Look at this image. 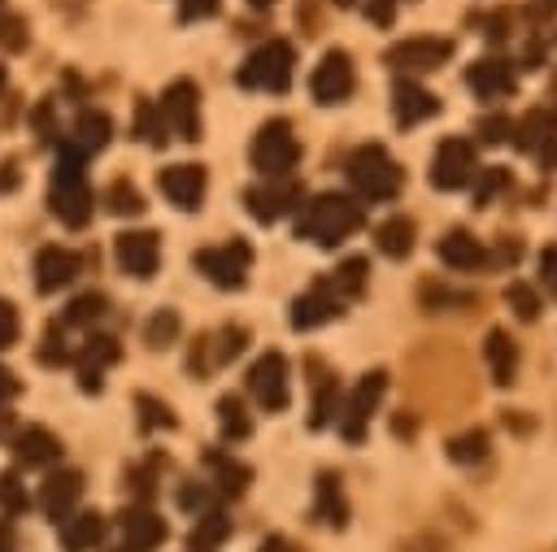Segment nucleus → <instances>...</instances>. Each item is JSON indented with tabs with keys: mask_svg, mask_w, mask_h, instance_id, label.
I'll return each instance as SVG.
<instances>
[{
	"mask_svg": "<svg viewBox=\"0 0 557 552\" xmlns=\"http://www.w3.org/2000/svg\"><path fill=\"white\" fill-rule=\"evenodd\" d=\"M361 226H366V209L339 191H322L296 209V239L318 243V248H335Z\"/></svg>",
	"mask_w": 557,
	"mask_h": 552,
	"instance_id": "nucleus-1",
	"label": "nucleus"
},
{
	"mask_svg": "<svg viewBox=\"0 0 557 552\" xmlns=\"http://www.w3.org/2000/svg\"><path fill=\"white\" fill-rule=\"evenodd\" d=\"M83 161L87 156L74 143H65L61 156H57V170H52V187H48V209L70 230H78V226L91 222V187H87Z\"/></svg>",
	"mask_w": 557,
	"mask_h": 552,
	"instance_id": "nucleus-2",
	"label": "nucleus"
},
{
	"mask_svg": "<svg viewBox=\"0 0 557 552\" xmlns=\"http://www.w3.org/2000/svg\"><path fill=\"white\" fill-rule=\"evenodd\" d=\"M344 178H348V187H352L361 200H374V204L396 200L400 187H405V174H400L396 156H392L387 148H379V143L357 148V152L344 161Z\"/></svg>",
	"mask_w": 557,
	"mask_h": 552,
	"instance_id": "nucleus-3",
	"label": "nucleus"
},
{
	"mask_svg": "<svg viewBox=\"0 0 557 552\" xmlns=\"http://www.w3.org/2000/svg\"><path fill=\"white\" fill-rule=\"evenodd\" d=\"M292 70H296V48L283 39L261 43L257 52H248V61L239 65L235 83L248 91H287L292 87Z\"/></svg>",
	"mask_w": 557,
	"mask_h": 552,
	"instance_id": "nucleus-4",
	"label": "nucleus"
},
{
	"mask_svg": "<svg viewBox=\"0 0 557 552\" xmlns=\"http://www.w3.org/2000/svg\"><path fill=\"white\" fill-rule=\"evenodd\" d=\"M296 161H300V139H296L292 122L287 117H270L252 135V165L265 178H283L287 170H296Z\"/></svg>",
	"mask_w": 557,
	"mask_h": 552,
	"instance_id": "nucleus-5",
	"label": "nucleus"
},
{
	"mask_svg": "<svg viewBox=\"0 0 557 552\" xmlns=\"http://www.w3.org/2000/svg\"><path fill=\"white\" fill-rule=\"evenodd\" d=\"M383 391H387V369H370V374H361V378L352 382L348 400H339V417H335V422H339V435H344L348 443H361V439H366L370 417H374Z\"/></svg>",
	"mask_w": 557,
	"mask_h": 552,
	"instance_id": "nucleus-6",
	"label": "nucleus"
},
{
	"mask_svg": "<svg viewBox=\"0 0 557 552\" xmlns=\"http://www.w3.org/2000/svg\"><path fill=\"white\" fill-rule=\"evenodd\" d=\"M196 269H200L213 287L239 291V287L248 283V269H252V248H248V239H226V243H218V248H200V252H196Z\"/></svg>",
	"mask_w": 557,
	"mask_h": 552,
	"instance_id": "nucleus-7",
	"label": "nucleus"
},
{
	"mask_svg": "<svg viewBox=\"0 0 557 552\" xmlns=\"http://www.w3.org/2000/svg\"><path fill=\"white\" fill-rule=\"evenodd\" d=\"M157 109H161V122H165L170 135H178V139H187V143L200 139V91H196L191 78H174V83L161 91Z\"/></svg>",
	"mask_w": 557,
	"mask_h": 552,
	"instance_id": "nucleus-8",
	"label": "nucleus"
},
{
	"mask_svg": "<svg viewBox=\"0 0 557 552\" xmlns=\"http://www.w3.org/2000/svg\"><path fill=\"white\" fill-rule=\"evenodd\" d=\"M474 143L470 139H444L440 148H435V156H431V187H440V191H457V187H466L470 178H474Z\"/></svg>",
	"mask_w": 557,
	"mask_h": 552,
	"instance_id": "nucleus-9",
	"label": "nucleus"
},
{
	"mask_svg": "<svg viewBox=\"0 0 557 552\" xmlns=\"http://www.w3.org/2000/svg\"><path fill=\"white\" fill-rule=\"evenodd\" d=\"M248 391L265 413H283L287 409V361L283 352H261L248 369Z\"/></svg>",
	"mask_w": 557,
	"mask_h": 552,
	"instance_id": "nucleus-10",
	"label": "nucleus"
},
{
	"mask_svg": "<svg viewBox=\"0 0 557 552\" xmlns=\"http://www.w3.org/2000/svg\"><path fill=\"white\" fill-rule=\"evenodd\" d=\"M309 91H313L318 104H344L348 91H352V57H348L344 48H331V52L313 65Z\"/></svg>",
	"mask_w": 557,
	"mask_h": 552,
	"instance_id": "nucleus-11",
	"label": "nucleus"
},
{
	"mask_svg": "<svg viewBox=\"0 0 557 552\" xmlns=\"http://www.w3.org/2000/svg\"><path fill=\"white\" fill-rule=\"evenodd\" d=\"M339 313H344V296L331 287V278L313 283L309 291H300V296L292 300V326H296V330H318V326L335 322Z\"/></svg>",
	"mask_w": 557,
	"mask_h": 552,
	"instance_id": "nucleus-12",
	"label": "nucleus"
},
{
	"mask_svg": "<svg viewBox=\"0 0 557 552\" xmlns=\"http://www.w3.org/2000/svg\"><path fill=\"white\" fill-rule=\"evenodd\" d=\"M453 57V43L448 39H435V35H422V39H400L383 52V65L392 70H440L444 61Z\"/></svg>",
	"mask_w": 557,
	"mask_h": 552,
	"instance_id": "nucleus-13",
	"label": "nucleus"
},
{
	"mask_svg": "<svg viewBox=\"0 0 557 552\" xmlns=\"http://www.w3.org/2000/svg\"><path fill=\"white\" fill-rule=\"evenodd\" d=\"M113 256L122 265V274L131 278H152L161 265V239L152 230H122L113 243Z\"/></svg>",
	"mask_w": 557,
	"mask_h": 552,
	"instance_id": "nucleus-14",
	"label": "nucleus"
},
{
	"mask_svg": "<svg viewBox=\"0 0 557 552\" xmlns=\"http://www.w3.org/2000/svg\"><path fill=\"white\" fill-rule=\"evenodd\" d=\"M117 356H122V348H117L113 335H91L87 343H78V352L70 356L78 387H83V391H100V378H104L109 365H117Z\"/></svg>",
	"mask_w": 557,
	"mask_h": 552,
	"instance_id": "nucleus-15",
	"label": "nucleus"
},
{
	"mask_svg": "<svg viewBox=\"0 0 557 552\" xmlns=\"http://www.w3.org/2000/svg\"><path fill=\"white\" fill-rule=\"evenodd\" d=\"M296 200H300V187H296L292 178H270V183L244 191V209H248L257 222H278V217H287V213L296 209Z\"/></svg>",
	"mask_w": 557,
	"mask_h": 552,
	"instance_id": "nucleus-16",
	"label": "nucleus"
},
{
	"mask_svg": "<svg viewBox=\"0 0 557 552\" xmlns=\"http://www.w3.org/2000/svg\"><path fill=\"white\" fill-rule=\"evenodd\" d=\"M309 391H313L309 396V430H322L339 417V382H335L331 365L318 356H309Z\"/></svg>",
	"mask_w": 557,
	"mask_h": 552,
	"instance_id": "nucleus-17",
	"label": "nucleus"
},
{
	"mask_svg": "<svg viewBox=\"0 0 557 552\" xmlns=\"http://www.w3.org/2000/svg\"><path fill=\"white\" fill-rule=\"evenodd\" d=\"M161 191L174 209L183 213H196L200 200H205V165L196 161H183V165H165L161 170Z\"/></svg>",
	"mask_w": 557,
	"mask_h": 552,
	"instance_id": "nucleus-18",
	"label": "nucleus"
},
{
	"mask_svg": "<svg viewBox=\"0 0 557 552\" xmlns=\"http://www.w3.org/2000/svg\"><path fill=\"white\" fill-rule=\"evenodd\" d=\"M466 83L479 100H500V96H513L518 78H513V65L505 57H479L470 70H466Z\"/></svg>",
	"mask_w": 557,
	"mask_h": 552,
	"instance_id": "nucleus-19",
	"label": "nucleus"
},
{
	"mask_svg": "<svg viewBox=\"0 0 557 552\" xmlns=\"http://www.w3.org/2000/svg\"><path fill=\"white\" fill-rule=\"evenodd\" d=\"M392 113H396V126H418V122H426V117L440 113V100H435V91H426L422 83L396 78V83H392Z\"/></svg>",
	"mask_w": 557,
	"mask_h": 552,
	"instance_id": "nucleus-20",
	"label": "nucleus"
},
{
	"mask_svg": "<svg viewBox=\"0 0 557 552\" xmlns=\"http://www.w3.org/2000/svg\"><path fill=\"white\" fill-rule=\"evenodd\" d=\"M78 256L70 252V248H39L35 252V291L39 296H48V291H61V287H70L74 278H78Z\"/></svg>",
	"mask_w": 557,
	"mask_h": 552,
	"instance_id": "nucleus-21",
	"label": "nucleus"
},
{
	"mask_svg": "<svg viewBox=\"0 0 557 552\" xmlns=\"http://www.w3.org/2000/svg\"><path fill=\"white\" fill-rule=\"evenodd\" d=\"M435 252H440V261L448 265V269H457V274H470V269H483L492 256H487V248L470 235V230H461V226H453V230H444L440 235V243H435Z\"/></svg>",
	"mask_w": 557,
	"mask_h": 552,
	"instance_id": "nucleus-22",
	"label": "nucleus"
},
{
	"mask_svg": "<svg viewBox=\"0 0 557 552\" xmlns=\"http://www.w3.org/2000/svg\"><path fill=\"white\" fill-rule=\"evenodd\" d=\"M78 495H83V474H78V469H57L52 478L39 482V509H44L48 517H57V522L74 513Z\"/></svg>",
	"mask_w": 557,
	"mask_h": 552,
	"instance_id": "nucleus-23",
	"label": "nucleus"
},
{
	"mask_svg": "<svg viewBox=\"0 0 557 552\" xmlns=\"http://www.w3.org/2000/svg\"><path fill=\"white\" fill-rule=\"evenodd\" d=\"M122 539L135 552H152V548L165 543V517L152 513V509H144V504L139 509H126L122 513Z\"/></svg>",
	"mask_w": 557,
	"mask_h": 552,
	"instance_id": "nucleus-24",
	"label": "nucleus"
},
{
	"mask_svg": "<svg viewBox=\"0 0 557 552\" xmlns=\"http://www.w3.org/2000/svg\"><path fill=\"white\" fill-rule=\"evenodd\" d=\"M483 361L496 387H509L518 378V343L509 339V330H487L483 335Z\"/></svg>",
	"mask_w": 557,
	"mask_h": 552,
	"instance_id": "nucleus-25",
	"label": "nucleus"
},
{
	"mask_svg": "<svg viewBox=\"0 0 557 552\" xmlns=\"http://www.w3.org/2000/svg\"><path fill=\"white\" fill-rule=\"evenodd\" d=\"M100 539H104V517L100 513L78 509L70 517H61V548L65 552H91V548H100Z\"/></svg>",
	"mask_w": 557,
	"mask_h": 552,
	"instance_id": "nucleus-26",
	"label": "nucleus"
},
{
	"mask_svg": "<svg viewBox=\"0 0 557 552\" xmlns=\"http://www.w3.org/2000/svg\"><path fill=\"white\" fill-rule=\"evenodd\" d=\"M413 239H418V226H413V217H405V213H392V217L374 230V248H379L387 261H405V256L413 252Z\"/></svg>",
	"mask_w": 557,
	"mask_h": 552,
	"instance_id": "nucleus-27",
	"label": "nucleus"
},
{
	"mask_svg": "<svg viewBox=\"0 0 557 552\" xmlns=\"http://www.w3.org/2000/svg\"><path fill=\"white\" fill-rule=\"evenodd\" d=\"M13 448H17V461L30 465V469L52 465V461L61 456V439H57L48 426H26V430L13 439Z\"/></svg>",
	"mask_w": 557,
	"mask_h": 552,
	"instance_id": "nucleus-28",
	"label": "nucleus"
},
{
	"mask_svg": "<svg viewBox=\"0 0 557 552\" xmlns=\"http://www.w3.org/2000/svg\"><path fill=\"white\" fill-rule=\"evenodd\" d=\"M313 517H322L326 526H344L348 522V504H344V487H339V474H318L313 478Z\"/></svg>",
	"mask_w": 557,
	"mask_h": 552,
	"instance_id": "nucleus-29",
	"label": "nucleus"
},
{
	"mask_svg": "<svg viewBox=\"0 0 557 552\" xmlns=\"http://www.w3.org/2000/svg\"><path fill=\"white\" fill-rule=\"evenodd\" d=\"M205 465L213 469V487L222 491V495H244L248 491V482H252V469L244 465V461H231L226 452H205Z\"/></svg>",
	"mask_w": 557,
	"mask_h": 552,
	"instance_id": "nucleus-30",
	"label": "nucleus"
},
{
	"mask_svg": "<svg viewBox=\"0 0 557 552\" xmlns=\"http://www.w3.org/2000/svg\"><path fill=\"white\" fill-rule=\"evenodd\" d=\"M109 139H113V122H109V113L83 109L78 122H74V139H70V143H74L83 156H91V152H100Z\"/></svg>",
	"mask_w": 557,
	"mask_h": 552,
	"instance_id": "nucleus-31",
	"label": "nucleus"
},
{
	"mask_svg": "<svg viewBox=\"0 0 557 552\" xmlns=\"http://www.w3.org/2000/svg\"><path fill=\"white\" fill-rule=\"evenodd\" d=\"M226 535H231V517L222 509H200L187 543H191V552H213V548L226 543Z\"/></svg>",
	"mask_w": 557,
	"mask_h": 552,
	"instance_id": "nucleus-32",
	"label": "nucleus"
},
{
	"mask_svg": "<svg viewBox=\"0 0 557 552\" xmlns=\"http://www.w3.org/2000/svg\"><path fill=\"white\" fill-rule=\"evenodd\" d=\"M135 139L148 143V148H165V143H170V130H165V122H161L157 100H144V96H139V104H135Z\"/></svg>",
	"mask_w": 557,
	"mask_h": 552,
	"instance_id": "nucleus-33",
	"label": "nucleus"
},
{
	"mask_svg": "<svg viewBox=\"0 0 557 552\" xmlns=\"http://www.w3.org/2000/svg\"><path fill=\"white\" fill-rule=\"evenodd\" d=\"M104 204H109V213H117V217H135V213H144V191H139L135 183H126V178H113V183L104 187Z\"/></svg>",
	"mask_w": 557,
	"mask_h": 552,
	"instance_id": "nucleus-34",
	"label": "nucleus"
},
{
	"mask_svg": "<svg viewBox=\"0 0 557 552\" xmlns=\"http://www.w3.org/2000/svg\"><path fill=\"white\" fill-rule=\"evenodd\" d=\"M366 256H344L339 265H335V274H331V287L344 296V300H352V296H361L366 291Z\"/></svg>",
	"mask_w": 557,
	"mask_h": 552,
	"instance_id": "nucleus-35",
	"label": "nucleus"
},
{
	"mask_svg": "<svg viewBox=\"0 0 557 552\" xmlns=\"http://www.w3.org/2000/svg\"><path fill=\"white\" fill-rule=\"evenodd\" d=\"M218 426L226 439H248L252 435V422H248V409L239 396H222L218 400Z\"/></svg>",
	"mask_w": 557,
	"mask_h": 552,
	"instance_id": "nucleus-36",
	"label": "nucleus"
},
{
	"mask_svg": "<svg viewBox=\"0 0 557 552\" xmlns=\"http://www.w3.org/2000/svg\"><path fill=\"white\" fill-rule=\"evenodd\" d=\"M144 343L148 348H170V343H178V313L174 309H157L148 322H144Z\"/></svg>",
	"mask_w": 557,
	"mask_h": 552,
	"instance_id": "nucleus-37",
	"label": "nucleus"
},
{
	"mask_svg": "<svg viewBox=\"0 0 557 552\" xmlns=\"http://www.w3.org/2000/svg\"><path fill=\"white\" fill-rule=\"evenodd\" d=\"M135 409H139V426L144 430H174L178 426V417L170 413V404L157 400V396H148V391L135 396Z\"/></svg>",
	"mask_w": 557,
	"mask_h": 552,
	"instance_id": "nucleus-38",
	"label": "nucleus"
},
{
	"mask_svg": "<svg viewBox=\"0 0 557 552\" xmlns=\"http://www.w3.org/2000/svg\"><path fill=\"white\" fill-rule=\"evenodd\" d=\"M104 309H109V304H104V296H96V291L74 296V300L65 304V313H61V326H65V330H70V326H91Z\"/></svg>",
	"mask_w": 557,
	"mask_h": 552,
	"instance_id": "nucleus-39",
	"label": "nucleus"
},
{
	"mask_svg": "<svg viewBox=\"0 0 557 552\" xmlns=\"http://www.w3.org/2000/svg\"><path fill=\"white\" fill-rule=\"evenodd\" d=\"M487 456V430H466V435H453L448 439V461L457 465H474Z\"/></svg>",
	"mask_w": 557,
	"mask_h": 552,
	"instance_id": "nucleus-40",
	"label": "nucleus"
},
{
	"mask_svg": "<svg viewBox=\"0 0 557 552\" xmlns=\"http://www.w3.org/2000/svg\"><path fill=\"white\" fill-rule=\"evenodd\" d=\"M553 126H557V122H553L548 113H540V109H535V113H527V117L513 126V135H518L513 143H518L522 152H535V148H540V139H544Z\"/></svg>",
	"mask_w": 557,
	"mask_h": 552,
	"instance_id": "nucleus-41",
	"label": "nucleus"
},
{
	"mask_svg": "<svg viewBox=\"0 0 557 552\" xmlns=\"http://www.w3.org/2000/svg\"><path fill=\"white\" fill-rule=\"evenodd\" d=\"M0 48H4V52L26 48V17H22L9 0H0Z\"/></svg>",
	"mask_w": 557,
	"mask_h": 552,
	"instance_id": "nucleus-42",
	"label": "nucleus"
},
{
	"mask_svg": "<svg viewBox=\"0 0 557 552\" xmlns=\"http://www.w3.org/2000/svg\"><path fill=\"white\" fill-rule=\"evenodd\" d=\"M39 356H44V365H61V361H70V356H74V348L65 343V326H61V322H52V326H48Z\"/></svg>",
	"mask_w": 557,
	"mask_h": 552,
	"instance_id": "nucleus-43",
	"label": "nucleus"
},
{
	"mask_svg": "<svg viewBox=\"0 0 557 552\" xmlns=\"http://www.w3.org/2000/svg\"><path fill=\"white\" fill-rule=\"evenodd\" d=\"M505 187H509V170H483V174H479V187H474V204L487 209Z\"/></svg>",
	"mask_w": 557,
	"mask_h": 552,
	"instance_id": "nucleus-44",
	"label": "nucleus"
},
{
	"mask_svg": "<svg viewBox=\"0 0 557 552\" xmlns=\"http://www.w3.org/2000/svg\"><path fill=\"white\" fill-rule=\"evenodd\" d=\"M505 300L513 304V313H518L522 322H535V317H540V296H535V291H531L527 283H509Z\"/></svg>",
	"mask_w": 557,
	"mask_h": 552,
	"instance_id": "nucleus-45",
	"label": "nucleus"
},
{
	"mask_svg": "<svg viewBox=\"0 0 557 552\" xmlns=\"http://www.w3.org/2000/svg\"><path fill=\"white\" fill-rule=\"evenodd\" d=\"M0 509L4 513H22L26 509V491H22L17 474H0Z\"/></svg>",
	"mask_w": 557,
	"mask_h": 552,
	"instance_id": "nucleus-46",
	"label": "nucleus"
},
{
	"mask_svg": "<svg viewBox=\"0 0 557 552\" xmlns=\"http://www.w3.org/2000/svg\"><path fill=\"white\" fill-rule=\"evenodd\" d=\"M474 130H479V139H483V143H505V139H509V130H513V122H509L505 113H492V117H479V126H474Z\"/></svg>",
	"mask_w": 557,
	"mask_h": 552,
	"instance_id": "nucleus-47",
	"label": "nucleus"
},
{
	"mask_svg": "<svg viewBox=\"0 0 557 552\" xmlns=\"http://www.w3.org/2000/svg\"><path fill=\"white\" fill-rule=\"evenodd\" d=\"M17 335H22V317H17V309H13L9 300H0V352L13 348Z\"/></svg>",
	"mask_w": 557,
	"mask_h": 552,
	"instance_id": "nucleus-48",
	"label": "nucleus"
},
{
	"mask_svg": "<svg viewBox=\"0 0 557 552\" xmlns=\"http://www.w3.org/2000/svg\"><path fill=\"white\" fill-rule=\"evenodd\" d=\"M213 13H218V0H178V22H200Z\"/></svg>",
	"mask_w": 557,
	"mask_h": 552,
	"instance_id": "nucleus-49",
	"label": "nucleus"
},
{
	"mask_svg": "<svg viewBox=\"0 0 557 552\" xmlns=\"http://www.w3.org/2000/svg\"><path fill=\"white\" fill-rule=\"evenodd\" d=\"M366 17L374 26H392L396 22V0H366Z\"/></svg>",
	"mask_w": 557,
	"mask_h": 552,
	"instance_id": "nucleus-50",
	"label": "nucleus"
},
{
	"mask_svg": "<svg viewBox=\"0 0 557 552\" xmlns=\"http://www.w3.org/2000/svg\"><path fill=\"white\" fill-rule=\"evenodd\" d=\"M152 474H157V461L135 465V469H131V491H135V495H152Z\"/></svg>",
	"mask_w": 557,
	"mask_h": 552,
	"instance_id": "nucleus-51",
	"label": "nucleus"
},
{
	"mask_svg": "<svg viewBox=\"0 0 557 552\" xmlns=\"http://www.w3.org/2000/svg\"><path fill=\"white\" fill-rule=\"evenodd\" d=\"M540 274H544V287L557 296V243H548V248L540 252Z\"/></svg>",
	"mask_w": 557,
	"mask_h": 552,
	"instance_id": "nucleus-52",
	"label": "nucleus"
},
{
	"mask_svg": "<svg viewBox=\"0 0 557 552\" xmlns=\"http://www.w3.org/2000/svg\"><path fill=\"white\" fill-rule=\"evenodd\" d=\"M535 156H540V165H544V170H557V126H553V130L540 139Z\"/></svg>",
	"mask_w": 557,
	"mask_h": 552,
	"instance_id": "nucleus-53",
	"label": "nucleus"
},
{
	"mask_svg": "<svg viewBox=\"0 0 557 552\" xmlns=\"http://www.w3.org/2000/svg\"><path fill=\"white\" fill-rule=\"evenodd\" d=\"M17 391H22V382H17V374L0 365V409H4L9 400H17Z\"/></svg>",
	"mask_w": 557,
	"mask_h": 552,
	"instance_id": "nucleus-54",
	"label": "nucleus"
},
{
	"mask_svg": "<svg viewBox=\"0 0 557 552\" xmlns=\"http://www.w3.org/2000/svg\"><path fill=\"white\" fill-rule=\"evenodd\" d=\"M261 552H300L292 539H283V535H270L265 543H261Z\"/></svg>",
	"mask_w": 557,
	"mask_h": 552,
	"instance_id": "nucleus-55",
	"label": "nucleus"
},
{
	"mask_svg": "<svg viewBox=\"0 0 557 552\" xmlns=\"http://www.w3.org/2000/svg\"><path fill=\"white\" fill-rule=\"evenodd\" d=\"M248 4H252V9H270L274 0H248Z\"/></svg>",
	"mask_w": 557,
	"mask_h": 552,
	"instance_id": "nucleus-56",
	"label": "nucleus"
},
{
	"mask_svg": "<svg viewBox=\"0 0 557 552\" xmlns=\"http://www.w3.org/2000/svg\"><path fill=\"white\" fill-rule=\"evenodd\" d=\"M335 4H339V9H352V4H357V0H335Z\"/></svg>",
	"mask_w": 557,
	"mask_h": 552,
	"instance_id": "nucleus-57",
	"label": "nucleus"
},
{
	"mask_svg": "<svg viewBox=\"0 0 557 552\" xmlns=\"http://www.w3.org/2000/svg\"><path fill=\"white\" fill-rule=\"evenodd\" d=\"M113 552H135V548H126V543H122V548H113Z\"/></svg>",
	"mask_w": 557,
	"mask_h": 552,
	"instance_id": "nucleus-58",
	"label": "nucleus"
},
{
	"mask_svg": "<svg viewBox=\"0 0 557 552\" xmlns=\"http://www.w3.org/2000/svg\"><path fill=\"white\" fill-rule=\"evenodd\" d=\"M0 91H4V65H0Z\"/></svg>",
	"mask_w": 557,
	"mask_h": 552,
	"instance_id": "nucleus-59",
	"label": "nucleus"
}]
</instances>
